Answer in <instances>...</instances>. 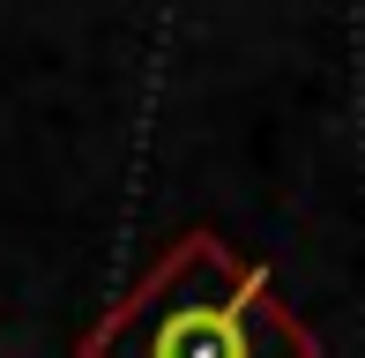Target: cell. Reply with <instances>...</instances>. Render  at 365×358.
I'll return each instance as SVG.
<instances>
[{"instance_id": "obj_1", "label": "cell", "mask_w": 365, "mask_h": 358, "mask_svg": "<svg viewBox=\"0 0 365 358\" xmlns=\"http://www.w3.org/2000/svg\"><path fill=\"white\" fill-rule=\"evenodd\" d=\"M75 358H321L276 276L217 232H179L127 299L82 329Z\"/></svg>"}]
</instances>
